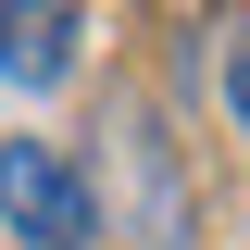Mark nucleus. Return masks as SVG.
Here are the masks:
<instances>
[{
    "instance_id": "1",
    "label": "nucleus",
    "mask_w": 250,
    "mask_h": 250,
    "mask_svg": "<svg viewBox=\"0 0 250 250\" xmlns=\"http://www.w3.org/2000/svg\"><path fill=\"white\" fill-rule=\"evenodd\" d=\"M0 225L25 250H88L100 238V200H88V175H75L50 138H0Z\"/></svg>"
},
{
    "instance_id": "2",
    "label": "nucleus",
    "mask_w": 250,
    "mask_h": 250,
    "mask_svg": "<svg viewBox=\"0 0 250 250\" xmlns=\"http://www.w3.org/2000/svg\"><path fill=\"white\" fill-rule=\"evenodd\" d=\"M75 38H88V13L0 0V88H62V75H75Z\"/></svg>"
},
{
    "instance_id": "3",
    "label": "nucleus",
    "mask_w": 250,
    "mask_h": 250,
    "mask_svg": "<svg viewBox=\"0 0 250 250\" xmlns=\"http://www.w3.org/2000/svg\"><path fill=\"white\" fill-rule=\"evenodd\" d=\"M225 100H238V125H250V25H238V62H225Z\"/></svg>"
}]
</instances>
